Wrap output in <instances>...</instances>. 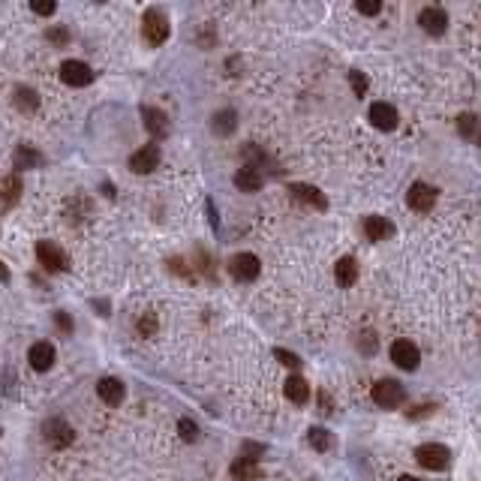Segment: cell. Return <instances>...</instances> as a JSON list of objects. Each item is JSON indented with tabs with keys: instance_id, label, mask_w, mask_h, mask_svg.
Here are the masks:
<instances>
[{
	"instance_id": "1",
	"label": "cell",
	"mask_w": 481,
	"mask_h": 481,
	"mask_svg": "<svg viewBox=\"0 0 481 481\" xmlns=\"http://www.w3.org/2000/svg\"><path fill=\"white\" fill-rule=\"evenodd\" d=\"M169 31H171V24L160 9H148V12L142 15V36L148 45H162L169 40Z\"/></svg>"
},
{
	"instance_id": "2",
	"label": "cell",
	"mask_w": 481,
	"mask_h": 481,
	"mask_svg": "<svg viewBox=\"0 0 481 481\" xmlns=\"http://www.w3.org/2000/svg\"><path fill=\"white\" fill-rule=\"evenodd\" d=\"M415 457H419V464L424 469H433V473H439V469H446L451 464V451L446 446H439V442H428V446H421L415 451Z\"/></svg>"
},
{
	"instance_id": "3",
	"label": "cell",
	"mask_w": 481,
	"mask_h": 481,
	"mask_svg": "<svg viewBox=\"0 0 481 481\" xmlns=\"http://www.w3.org/2000/svg\"><path fill=\"white\" fill-rule=\"evenodd\" d=\"M406 400V391L400 382H394V379H382V382L373 385V403L376 406H385V410H394V406H400Z\"/></svg>"
},
{
	"instance_id": "4",
	"label": "cell",
	"mask_w": 481,
	"mask_h": 481,
	"mask_svg": "<svg viewBox=\"0 0 481 481\" xmlns=\"http://www.w3.org/2000/svg\"><path fill=\"white\" fill-rule=\"evenodd\" d=\"M36 259H40V265L49 268V271H67L69 268V259L63 256V250L58 247V244H51V241L36 244Z\"/></svg>"
},
{
	"instance_id": "5",
	"label": "cell",
	"mask_w": 481,
	"mask_h": 481,
	"mask_svg": "<svg viewBox=\"0 0 481 481\" xmlns=\"http://www.w3.org/2000/svg\"><path fill=\"white\" fill-rule=\"evenodd\" d=\"M229 271H232V277L235 280H241V283H250V280H256L259 277V259L253 256V253H238L232 262H229Z\"/></svg>"
},
{
	"instance_id": "6",
	"label": "cell",
	"mask_w": 481,
	"mask_h": 481,
	"mask_svg": "<svg viewBox=\"0 0 481 481\" xmlns=\"http://www.w3.org/2000/svg\"><path fill=\"white\" fill-rule=\"evenodd\" d=\"M391 361L400 370H415L419 367V361H421V352L410 340H394L391 343Z\"/></svg>"
},
{
	"instance_id": "7",
	"label": "cell",
	"mask_w": 481,
	"mask_h": 481,
	"mask_svg": "<svg viewBox=\"0 0 481 481\" xmlns=\"http://www.w3.org/2000/svg\"><path fill=\"white\" fill-rule=\"evenodd\" d=\"M60 78L67 81L69 87H87L90 81H94V69L81 60H67L60 67Z\"/></svg>"
},
{
	"instance_id": "8",
	"label": "cell",
	"mask_w": 481,
	"mask_h": 481,
	"mask_svg": "<svg viewBox=\"0 0 481 481\" xmlns=\"http://www.w3.org/2000/svg\"><path fill=\"white\" fill-rule=\"evenodd\" d=\"M406 202H410L412 211L428 214V211H433V205H437V189L428 187V184H412L410 193H406Z\"/></svg>"
},
{
	"instance_id": "9",
	"label": "cell",
	"mask_w": 481,
	"mask_h": 481,
	"mask_svg": "<svg viewBox=\"0 0 481 481\" xmlns=\"http://www.w3.org/2000/svg\"><path fill=\"white\" fill-rule=\"evenodd\" d=\"M142 121H144V130H148L153 139H166L169 135V115L166 112H160V108H153V106H144L142 108Z\"/></svg>"
},
{
	"instance_id": "10",
	"label": "cell",
	"mask_w": 481,
	"mask_h": 481,
	"mask_svg": "<svg viewBox=\"0 0 481 481\" xmlns=\"http://www.w3.org/2000/svg\"><path fill=\"white\" fill-rule=\"evenodd\" d=\"M160 166V148L157 144H144L142 151H135L130 157V169L135 171V175H148V171H153Z\"/></svg>"
},
{
	"instance_id": "11",
	"label": "cell",
	"mask_w": 481,
	"mask_h": 481,
	"mask_svg": "<svg viewBox=\"0 0 481 481\" xmlns=\"http://www.w3.org/2000/svg\"><path fill=\"white\" fill-rule=\"evenodd\" d=\"M42 430H45V439H49L54 448H67V446H72V439H76L72 428H69L67 421H60V419H51Z\"/></svg>"
},
{
	"instance_id": "12",
	"label": "cell",
	"mask_w": 481,
	"mask_h": 481,
	"mask_svg": "<svg viewBox=\"0 0 481 481\" xmlns=\"http://www.w3.org/2000/svg\"><path fill=\"white\" fill-rule=\"evenodd\" d=\"M419 24L424 27L428 33L433 36H439V33H446V27H448V15L442 12L439 6H428V9H421V15H419Z\"/></svg>"
},
{
	"instance_id": "13",
	"label": "cell",
	"mask_w": 481,
	"mask_h": 481,
	"mask_svg": "<svg viewBox=\"0 0 481 481\" xmlns=\"http://www.w3.org/2000/svg\"><path fill=\"white\" fill-rule=\"evenodd\" d=\"M96 394H99V400L108 403V406H117L124 400V394H126V388L121 379H112V376H106V379H99L96 382Z\"/></svg>"
},
{
	"instance_id": "14",
	"label": "cell",
	"mask_w": 481,
	"mask_h": 481,
	"mask_svg": "<svg viewBox=\"0 0 481 481\" xmlns=\"http://www.w3.org/2000/svg\"><path fill=\"white\" fill-rule=\"evenodd\" d=\"M370 121H373L376 130H394L397 126V112H394V106H388V103H373L370 106Z\"/></svg>"
},
{
	"instance_id": "15",
	"label": "cell",
	"mask_w": 481,
	"mask_h": 481,
	"mask_svg": "<svg viewBox=\"0 0 481 481\" xmlns=\"http://www.w3.org/2000/svg\"><path fill=\"white\" fill-rule=\"evenodd\" d=\"M289 193H292V196L298 199V202L313 205L316 211H325V208H328V202H325V196H322L316 187H310V184H292V187H289Z\"/></svg>"
},
{
	"instance_id": "16",
	"label": "cell",
	"mask_w": 481,
	"mask_h": 481,
	"mask_svg": "<svg viewBox=\"0 0 481 481\" xmlns=\"http://www.w3.org/2000/svg\"><path fill=\"white\" fill-rule=\"evenodd\" d=\"M27 361H31V367L33 370H49L54 364V346L51 343H33L31 352H27Z\"/></svg>"
},
{
	"instance_id": "17",
	"label": "cell",
	"mask_w": 481,
	"mask_h": 481,
	"mask_svg": "<svg viewBox=\"0 0 481 481\" xmlns=\"http://www.w3.org/2000/svg\"><path fill=\"white\" fill-rule=\"evenodd\" d=\"M235 187H238L241 193H256V189L262 187V171L256 166L238 169V175H235Z\"/></svg>"
},
{
	"instance_id": "18",
	"label": "cell",
	"mask_w": 481,
	"mask_h": 481,
	"mask_svg": "<svg viewBox=\"0 0 481 481\" xmlns=\"http://www.w3.org/2000/svg\"><path fill=\"white\" fill-rule=\"evenodd\" d=\"M364 235L370 241H385L394 235V226L385 220V217H367L364 220Z\"/></svg>"
},
{
	"instance_id": "19",
	"label": "cell",
	"mask_w": 481,
	"mask_h": 481,
	"mask_svg": "<svg viewBox=\"0 0 481 481\" xmlns=\"http://www.w3.org/2000/svg\"><path fill=\"white\" fill-rule=\"evenodd\" d=\"M334 277H337V286L343 289H349V286H355V280H358V265H355V259H340L337 262V268H334Z\"/></svg>"
},
{
	"instance_id": "20",
	"label": "cell",
	"mask_w": 481,
	"mask_h": 481,
	"mask_svg": "<svg viewBox=\"0 0 481 481\" xmlns=\"http://www.w3.org/2000/svg\"><path fill=\"white\" fill-rule=\"evenodd\" d=\"M283 391H286V397L292 403H307V400H310V385H307L301 376H289Z\"/></svg>"
},
{
	"instance_id": "21",
	"label": "cell",
	"mask_w": 481,
	"mask_h": 481,
	"mask_svg": "<svg viewBox=\"0 0 481 481\" xmlns=\"http://www.w3.org/2000/svg\"><path fill=\"white\" fill-rule=\"evenodd\" d=\"M232 475L238 481H256L259 478V464L256 457H241L232 464Z\"/></svg>"
},
{
	"instance_id": "22",
	"label": "cell",
	"mask_w": 481,
	"mask_h": 481,
	"mask_svg": "<svg viewBox=\"0 0 481 481\" xmlns=\"http://www.w3.org/2000/svg\"><path fill=\"white\" fill-rule=\"evenodd\" d=\"M457 133L460 135H466V139H478L481 135V117H475V115H460L457 117Z\"/></svg>"
},
{
	"instance_id": "23",
	"label": "cell",
	"mask_w": 481,
	"mask_h": 481,
	"mask_svg": "<svg viewBox=\"0 0 481 481\" xmlns=\"http://www.w3.org/2000/svg\"><path fill=\"white\" fill-rule=\"evenodd\" d=\"M0 189H3V208H12L18 202V193H22V180H18V175H6Z\"/></svg>"
},
{
	"instance_id": "24",
	"label": "cell",
	"mask_w": 481,
	"mask_h": 481,
	"mask_svg": "<svg viewBox=\"0 0 481 481\" xmlns=\"http://www.w3.org/2000/svg\"><path fill=\"white\" fill-rule=\"evenodd\" d=\"M15 106L22 108V112H33V108L40 106V96H36V90H31V87H15Z\"/></svg>"
},
{
	"instance_id": "25",
	"label": "cell",
	"mask_w": 481,
	"mask_h": 481,
	"mask_svg": "<svg viewBox=\"0 0 481 481\" xmlns=\"http://www.w3.org/2000/svg\"><path fill=\"white\" fill-rule=\"evenodd\" d=\"M232 130H235V112H232V108H223V112H217L214 115V133L229 135Z\"/></svg>"
},
{
	"instance_id": "26",
	"label": "cell",
	"mask_w": 481,
	"mask_h": 481,
	"mask_svg": "<svg viewBox=\"0 0 481 481\" xmlns=\"http://www.w3.org/2000/svg\"><path fill=\"white\" fill-rule=\"evenodd\" d=\"M42 162V157L31 148H18L15 151V169H36Z\"/></svg>"
},
{
	"instance_id": "27",
	"label": "cell",
	"mask_w": 481,
	"mask_h": 481,
	"mask_svg": "<svg viewBox=\"0 0 481 481\" xmlns=\"http://www.w3.org/2000/svg\"><path fill=\"white\" fill-rule=\"evenodd\" d=\"M307 439H310V446H313L316 451H328V448H331V433L325 430V428H313Z\"/></svg>"
},
{
	"instance_id": "28",
	"label": "cell",
	"mask_w": 481,
	"mask_h": 481,
	"mask_svg": "<svg viewBox=\"0 0 481 481\" xmlns=\"http://www.w3.org/2000/svg\"><path fill=\"white\" fill-rule=\"evenodd\" d=\"M178 430H180V439H184V442H196L199 439V428H196V421H189V419H180Z\"/></svg>"
},
{
	"instance_id": "29",
	"label": "cell",
	"mask_w": 481,
	"mask_h": 481,
	"mask_svg": "<svg viewBox=\"0 0 481 481\" xmlns=\"http://www.w3.org/2000/svg\"><path fill=\"white\" fill-rule=\"evenodd\" d=\"M139 334H142V337H153V334H157V316L144 313L139 319Z\"/></svg>"
},
{
	"instance_id": "30",
	"label": "cell",
	"mask_w": 481,
	"mask_h": 481,
	"mask_svg": "<svg viewBox=\"0 0 481 481\" xmlns=\"http://www.w3.org/2000/svg\"><path fill=\"white\" fill-rule=\"evenodd\" d=\"M349 85H352V90H355L358 96H364V94H367V76H364V72L352 69V72H349Z\"/></svg>"
},
{
	"instance_id": "31",
	"label": "cell",
	"mask_w": 481,
	"mask_h": 481,
	"mask_svg": "<svg viewBox=\"0 0 481 481\" xmlns=\"http://www.w3.org/2000/svg\"><path fill=\"white\" fill-rule=\"evenodd\" d=\"M274 355L280 358V364H286V367H301V358L292 355V352H286V349H277Z\"/></svg>"
},
{
	"instance_id": "32",
	"label": "cell",
	"mask_w": 481,
	"mask_h": 481,
	"mask_svg": "<svg viewBox=\"0 0 481 481\" xmlns=\"http://www.w3.org/2000/svg\"><path fill=\"white\" fill-rule=\"evenodd\" d=\"M31 9H33L36 15H51L54 9H58V6H54L51 0H33V3H31Z\"/></svg>"
},
{
	"instance_id": "33",
	"label": "cell",
	"mask_w": 481,
	"mask_h": 481,
	"mask_svg": "<svg viewBox=\"0 0 481 481\" xmlns=\"http://www.w3.org/2000/svg\"><path fill=\"white\" fill-rule=\"evenodd\" d=\"M379 9H382V6L373 3V0H358V12H361V15H376Z\"/></svg>"
},
{
	"instance_id": "34",
	"label": "cell",
	"mask_w": 481,
	"mask_h": 481,
	"mask_svg": "<svg viewBox=\"0 0 481 481\" xmlns=\"http://www.w3.org/2000/svg\"><path fill=\"white\" fill-rule=\"evenodd\" d=\"M208 214H211V226L217 229V226H220V217H217V211H214V202H211V199H208Z\"/></svg>"
},
{
	"instance_id": "35",
	"label": "cell",
	"mask_w": 481,
	"mask_h": 481,
	"mask_svg": "<svg viewBox=\"0 0 481 481\" xmlns=\"http://www.w3.org/2000/svg\"><path fill=\"white\" fill-rule=\"evenodd\" d=\"M58 325H60L63 331H72V322H69V319H67V316H63V313H58Z\"/></svg>"
},
{
	"instance_id": "36",
	"label": "cell",
	"mask_w": 481,
	"mask_h": 481,
	"mask_svg": "<svg viewBox=\"0 0 481 481\" xmlns=\"http://www.w3.org/2000/svg\"><path fill=\"white\" fill-rule=\"evenodd\" d=\"M49 36H51L54 42H67V33H63V31H51Z\"/></svg>"
},
{
	"instance_id": "37",
	"label": "cell",
	"mask_w": 481,
	"mask_h": 481,
	"mask_svg": "<svg viewBox=\"0 0 481 481\" xmlns=\"http://www.w3.org/2000/svg\"><path fill=\"white\" fill-rule=\"evenodd\" d=\"M322 412H325V415L331 412V400H328V394H322Z\"/></svg>"
},
{
	"instance_id": "38",
	"label": "cell",
	"mask_w": 481,
	"mask_h": 481,
	"mask_svg": "<svg viewBox=\"0 0 481 481\" xmlns=\"http://www.w3.org/2000/svg\"><path fill=\"white\" fill-rule=\"evenodd\" d=\"M400 481H421V478H415V475H403Z\"/></svg>"
}]
</instances>
